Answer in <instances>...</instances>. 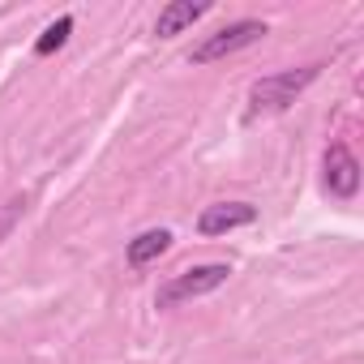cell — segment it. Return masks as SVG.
I'll use <instances>...</instances> for the list:
<instances>
[{"label": "cell", "instance_id": "cell-9", "mask_svg": "<svg viewBox=\"0 0 364 364\" xmlns=\"http://www.w3.org/2000/svg\"><path fill=\"white\" fill-rule=\"evenodd\" d=\"M22 210H26V202H22V198H18V202H9L5 210H0V240H5V236L14 232V223L22 219Z\"/></svg>", "mask_w": 364, "mask_h": 364}, {"label": "cell", "instance_id": "cell-3", "mask_svg": "<svg viewBox=\"0 0 364 364\" xmlns=\"http://www.w3.org/2000/svg\"><path fill=\"white\" fill-rule=\"evenodd\" d=\"M266 35V22H232V26H223L219 35H210L206 43H198L193 52H189V60L193 65H210V60H223V56H232V52H240V48H249V43H257Z\"/></svg>", "mask_w": 364, "mask_h": 364}, {"label": "cell", "instance_id": "cell-7", "mask_svg": "<svg viewBox=\"0 0 364 364\" xmlns=\"http://www.w3.org/2000/svg\"><path fill=\"white\" fill-rule=\"evenodd\" d=\"M167 245H171V232H167V228H150V232H141L137 240H129V266L141 270V266L159 262V257L167 253Z\"/></svg>", "mask_w": 364, "mask_h": 364}, {"label": "cell", "instance_id": "cell-1", "mask_svg": "<svg viewBox=\"0 0 364 364\" xmlns=\"http://www.w3.org/2000/svg\"><path fill=\"white\" fill-rule=\"evenodd\" d=\"M317 65H304V69H283V73H270V77H257L249 86V116H262V112H283L287 103H296V95L304 86L317 82Z\"/></svg>", "mask_w": 364, "mask_h": 364}, {"label": "cell", "instance_id": "cell-5", "mask_svg": "<svg viewBox=\"0 0 364 364\" xmlns=\"http://www.w3.org/2000/svg\"><path fill=\"white\" fill-rule=\"evenodd\" d=\"M257 219V210L249 202H219V206H206L198 215V232L202 236H223V232H236V228H249Z\"/></svg>", "mask_w": 364, "mask_h": 364}, {"label": "cell", "instance_id": "cell-4", "mask_svg": "<svg viewBox=\"0 0 364 364\" xmlns=\"http://www.w3.org/2000/svg\"><path fill=\"white\" fill-rule=\"evenodd\" d=\"M321 167H326V189L334 198H355V189H360V163L347 150V141H330Z\"/></svg>", "mask_w": 364, "mask_h": 364}, {"label": "cell", "instance_id": "cell-8", "mask_svg": "<svg viewBox=\"0 0 364 364\" xmlns=\"http://www.w3.org/2000/svg\"><path fill=\"white\" fill-rule=\"evenodd\" d=\"M69 31H73V18H69V14H65V18H56V22L39 35L35 56H52V52H60V48H65V39H69Z\"/></svg>", "mask_w": 364, "mask_h": 364}, {"label": "cell", "instance_id": "cell-6", "mask_svg": "<svg viewBox=\"0 0 364 364\" xmlns=\"http://www.w3.org/2000/svg\"><path fill=\"white\" fill-rule=\"evenodd\" d=\"M206 9H210V5H202V0H171V5L159 14V22H154V35L171 39V35H180V31H189L198 18H206Z\"/></svg>", "mask_w": 364, "mask_h": 364}, {"label": "cell", "instance_id": "cell-2", "mask_svg": "<svg viewBox=\"0 0 364 364\" xmlns=\"http://www.w3.org/2000/svg\"><path fill=\"white\" fill-rule=\"evenodd\" d=\"M228 274H232V270H228L223 262L193 266V270H185V274H176L171 283H163V287H159V296H154V304H159V309H171V304L198 300V296H206V291L223 287V283H228Z\"/></svg>", "mask_w": 364, "mask_h": 364}]
</instances>
